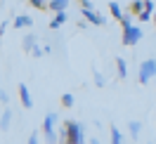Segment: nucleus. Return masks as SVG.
<instances>
[{"mask_svg":"<svg viewBox=\"0 0 156 144\" xmlns=\"http://www.w3.org/2000/svg\"><path fill=\"white\" fill-rule=\"evenodd\" d=\"M59 137H62V144H85V128H83V123L69 118L62 125Z\"/></svg>","mask_w":156,"mask_h":144,"instance_id":"1","label":"nucleus"},{"mask_svg":"<svg viewBox=\"0 0 156 144\" xmlns=\"http://www.w3.org/2000/svg\"><path fill=\"white\" fill-rule=\"evenodd\" d=\"M156 76V59L149 57L144 59L142 64H140V73H137V80H140V85H147L151 78Z\"/></svg>","mask_w":156,"mask_h":144,"instance_id":"2","label":"nucleus"},{"mask_svg":"<svg viewBox=\"0 0 156 144\" xmlns=\"http://www.w3.org/2000/svg\"><path fill=\"white\" fill-rule=\"evenodd\" d=\"M142 36H144V31L140 29V26H130L128 31H123V38H121V43H123L126 47H133V45H137V43L142 40Z\"/></svg>","mask_w":156,"mask_h":144,"instance_id":"3","label":"nucleus"},{"mask_svg":"<svg viewBox=\"0 0 156 144\" xmlns=\"http://www.w3.org/2000/svg\"><path fill=\"white\" fill-rule=\"evenodd\" d=\"M59 121V116H57V111H50V114H45V118H43V135L48 137V135H52L55 132V123Z\"/></svg>","mask_w":156,"mask_h":144,"instance_id":"4","label":"nucleus"},{"mask_svg":"<svg viewBox=\"0 0 156 144\" xmlns=\"http://www.w3.org/2000/svg\"><path fill=\"white\" fill-rule=\"evenodd\" d=\"M17 92H19V102L24 109H31L33 106V99H31V92H29V87H26V83H19L17 85Z\"/></svg>","mask_w":156,"mask_h":144,"instance_id":"5","label":"nucleus"},{"mask_svg":"<svg viewBox=\"0 0 156 144\" xmlns=\"http://www.w3.org/2000/svg\"><path fill=\"white\" fill-rule=\"evenodd\" d=\"M83 17H85V21L95 24V26H104V24H107V17H104V14H99V12H95V10L83 12Z\"/></svg>","mask_w":156,"mask_h":144,"instance_id":"6","label":"nucleus"},{"mask_svg":"<svg viewBox=\"0 0 156 144\" xmlns=\"http://www.w3.org/2000/svg\"><path fill=\"white\" fill-rule=\"evenodd\" d=\"M12 26L14 29H31L33 26V17L31 14H17L14 21H12Z\"/></svg>","mask_w":156,"mask_h":144,"instance_id":"7","label":"nucleus"},{"mask_svg":"<svg viewBox=\"0 0 156 144\" xmlns=\"http://www.w3.org/2000/svg\"><path fill=\"white\" fill-rule=\"evenodd\" d=\"M144 2H147L144 12L137 17V21H142V24H144V21H149V19H154V12H156V2H154V0H144Z\"/></svg>","mask_w":156,"mask_h":144,"instance_id":"8","label":"nucleus"},{"mask_svg":"<svg viewBox=\"0 0 156 144\" xmlns=\"http://www.w3.org/2000/svg\"><path fill=\"white\" fill-rule=\"evenodd\" d=\"M69 10V0H50V12L55 14H62V12Z\"/></svg>","mask_w":156,"mask_h":144,"instance_id":"9","label":"nucleus"},{"mask_svg":"<svg viewBox=\"0 0 156 144\" xmlns=\"http://www.w3.org/2000/svg\"><path fill=\"white\" fill-rule=\"evenodd\" d=\"M69 21V14L66 12H62V14H55V19L50 21V31H57V29H62L64 24Z\"/></svg>","mask_w":156,"mask_h":144,"instance_id":"10","label":"nucleus"},{"mask_svg":"<svg viewBox=\"0 0 156 144\" xmlns=\"http://www.w3.org/2000/svg\"><path fill=\"white\" fill-rule=\"evenodd\" d=\"M21 47L26 50V52H33V50L38 47V38H36L33 33H29V36H24V40H21Z\"/></svg>","mask_w":156,"mask_h":144,"instance_id":"11","label":"nucleus"},{"mask_svg":"<svg viewBox=\"0 0 156 144\" xmlns=\"http://www.w3.org/2000/svg\"><path fill=\"white\" fill-rule=\"evenodd\" d=\"M128 132H130V139L137 142V139H140V132H142V123H140V121H130V123H128Z\"/></svg>","mask_w":156,"mask_h":144,"instance_id":"12","label":"nucleus"},{"mask_svg":"<svg viewBox=\"0 0 156 144\" xmlns=\"http://www.w3.org/2000/svg\"><path fill=\"white\" fill-rule=\"evenodd\" d=\"M109 139H111V144H126V139H123L121 130H118V128H116L114 123L109 125Z\"/></svg>","mask_w":156,"mask_h":144,"instance_id":"13","label":"nucleus"},{"mask_svg":"<svg viewBox=\"0 0 156 144\" xmlns=\"http://www.w3.org/2000/svg\"><path fill=\"white\" fill-rule=\"evenodd\" d=\"M116 71H118V78H121V80L128 78V64H126L123 57H116Z\"/></svg>","mask_w":156,"mask_h":144,"instance_id":"14","label":"nucleus"},{"mask_svg":"<svg viewBox=\"0 0 156 144\" xmlns=\"http://www.w3.org/2000/svg\"><path fill=\"white\" fill-rule=\"evenodd\" d=\"M147 7V2H130L128 5V12H130V17H140L142 12H144Z\"/></svg>","mask_w":156,"mask_h":144,"instance_id":"15","label":"nucleus"},{"mask_svg":"<svg viewBox=\"0 0 156 144\" xmlns=\"http://www.w3.org/2000/svg\"><path fill=\"white\" fill-rule=\"evenodd\" d=\"M109 12H111V17H114V19H118V21L126 17V14H123V7H121L118 2H109Z\"/></svg>","mask_w":156,"mask_h":144,"instance_id":"16","label":"nucleus"},{"mask_svg":"<svg viewBox=\"0 0 156 144\" xmlns=\"http://www.w3.org/2000/svg\"><path fill=\"white\" fill-rule=\"evenodd\" d=\"M10 121H12V111L5 106V109H2V123H0V128L7 130V128H10Z\"/></svg>","mask_w":156,"mask_h":144,"instance_id":"17","label":"nucleus"},{"mask_svg":"<svg viewBox=\"0 0 156 144\" xmlns=\"http://www.w3.org/2000/svg\"><path fill=\"white\" fill-rule=\"evenodd\" d=\"M76 104V99H73V95H62V106H64V109H71V106Z\"/></svg>","mask_w":156,"mask_h":144,"instance_id":"18","label":"nucleus"},{"mask_svg":"<svg viewBox=\"0 0 156 144\" xmlns=\"http://www.w3.org/2000/svg\"><path fill=\"white\" fill-rule=\"evenodd\" d=\"M29 5L36 7V10H50V2H43V0H31Z\"/></svg>","mask_w":156,"mask_h":144,"instance_id":"19","label":"nucleus"},{"mask_svg":"<svg viewBox=\"0 0 156 144\" xmlns=\"http://www.w3.org/2000/svg\"><path fill=\"white\" fill-rule=\"evenodd\" d=\"M121 26H123V31H128L130 26H135V24H133V17H130V14H126V17L121 19Z\"/></svg>","mask_w":156,"mask_h":144,"instance_id":"20","label":"nucleus"},{"mask_svg":"<svg viewBox=\"0 0 156 144\" xmlns=\"http://www.w3.org/2000/svg\"><path fill=\"white\" fill-rule=\"evenodd\" d=\"M92 78H95V85L97 87H104V76L99 71H92Z\"/></svg>","mask_w":156,"mask_h":144,"instance_id":"21","label":"nucleus"},{"mask_svg":"<svg viewBox=\"0 0 156 144\" xmlns=\"http://www.w3.org/2000/svg\"><path fill=\"white\" fill-rule=\"evenodd\" d=\"M80 10H83V12L95 10V2H90V0H83V2H80Z\"/></svg>","mask_w":156,"mask_h":144,"instance_id":"22","label":"nucleus"},{"mask_svg":"<svg viewBox=\"0 0 156 144\" xmlns=\"http://www.w3.org/2000/svg\"><path fill=\"white\" fill-rule=\"evenodd\" d=\"M26 144H38V132H36V130L29 135V142H26Z\"/></svg>","mask_w":156,"mask_h":144,"instance_id":"23","label":"nucleus"},{"mask_svg":"<svg viewBox=\"0 0 156 144\" xmlns=\"http://www.w3.org/2000/svg\"><path fill=\"white\" fill-rule=\"evenodd\" d=\"M0 99H2V104H7V102H10V95H7L5 90H2V95H0Z\"/></svg>","mask_w":156,"mask_h":144,"instance_id":"24","label":"nucleus"},{"mask_svg":"<svg viewBox=\"0 0 156 144\" xmlns=\"http://www.w3.org/2000/svg\"><path fill=\"white\" fill-rule=\"evenodd\" d=\"M90 144H99V139L97 137H90Z\"/></svg>","mask_w":156,"mask_h":144,"instance_id":"25","label":"nucleus"},{"mask_svg":"<svg viewBox=\"0 0 156 144\" xmlns=\"http://www.w3.org/2000/svg\"><path fill=\"white\" fill-rule=\"evenodd\" d=\"M151 21H154V26H156V12H154V19H151Z\"/></svg>","mask_w":156,"mask_h":144,"instance_id":"26","label":"nucleus"},{"mask_svg":"<svg viewBox=\"0 0 156 144\" xmlns=\"http://www.w3.org/2000/svg\"><path fill=\"white\" fill-rule=\"evenodd\" d=\"M149 144H154V142H149Z\"/></svg>","mask_w":156,"mask_h":144,"instance_id":"27","label":"nucleus"}]
</instances>
